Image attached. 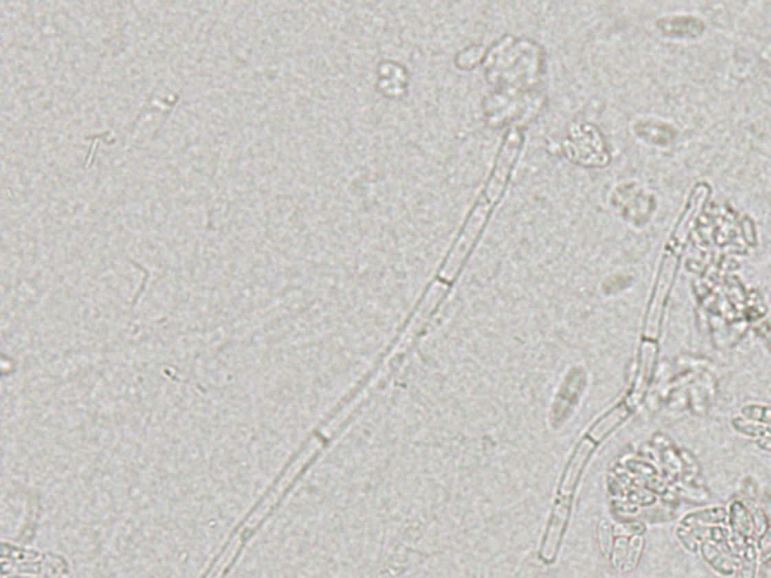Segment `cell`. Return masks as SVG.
<instances>
[{
	"label": "cell",
	"mask_w": 771,
	"mask_h": 578,
	"mask_svg": "<svg viewBox=\"0 0 771 578\" xmlns=\"http://www.w3.org/2000/svg\"><path fill=\"white\" fill-rule=\"evenodd\" d=\"M740 413L743 419L750 422H759L764 425H771V407L762 405V403H747L743 405Z\"/></svg>",
	"instance_id": "30bf717a"
},
{
	"label": "cell",
	"mask_w": 771,
	"mask_h": 578,
	"mask_svg": "<svg viewBox=\"0 0 771 578\" xmlns=\"http://www.w3.org/2000/svg\"><path fill=\"white\" fill-rule=\"evenodd\" d=\"M757 565H758V551L757 544L749 536L744 545L743 553V566H741V578H754L757 575Z\"/></svg>",
	"instance_id": "9c48e42d"
},
{
	"label": "cell",
	"mask_w": 771,
	"mask_h": 578,
	"mask_svg": "<svg viewBox=\"0 0 771 578\" xmlns=\"http://www.w3.org/2000/svg\"><path fill=\"white\" fill-rule=\"evenodd\" d=\"M699 548H701L704 559L708 562V564L715 569V571L723 574V575L732 574V565H730V562L728 560L726 556H723V553L717 548V545L705 541V542L701 544V547H699Z\"/></svg>",
	"instance_id": "52a82bcc"
},
{
	"label": "cell",
	"mask_w": 771,
	"mask_h": 578,
	"mask_svg": "<svg viewBox=\"0 0 771 578\" xmlns=\"http://www.w3.org/2000/svg\"><path fill=\"white\" fill-rule=\"evenodd\" d=\"M655 355H657L655 342H651V340H643L642 353H640L639 375H638V381H636V393L640 394L643 390H645V387L648 386L651 374H653V369H654Z\"/></svg>",
	"instance_id": "5b68a950"
},
{
	"label": "cell",
	"mask_w": 771,
	"mask_h": 578,
	"mask_svg": "<svg viewBox=\"0 0 771 578\" xmlns=\"http://www.w3.org/2000/svg\"><path fill=\"white\" fill-rule=\"evenodd\" d=\"M729 520L734 532L740 536H750L752 533V518L747 512V508L741 502H734L729 508Z\"/></svg>",
	"instance_id": "8992f818"
},
{
	"label": "cell",
	"mask_w": 771,
	"mask_h": 578,
	"mask_svg": "<svg viewBox=\"0 0 771 578\" xmlns=\"http://www.w3.org/2000/svg\"><path fill=\"white\" fill-rule=\"evenodd\" d=\"M446 291H448V285L443 283L442 280H435L431 285V287H429L425 297L422 298V302H420V304L417 307L416 313L413 315V318L410 320L409 326L405 327L400 340L393 346L391 355L387 357L389 360L395 362L398 355H401V354L407 351V348L413 344V340L416 339V336L419 335V331L424 329L425 322L429 318V315L433 313L434 307L439 304L440 300L444 297V294H446Z\"/></svg>",
	"instance_id": "7a4b0ae2"
},
{
	"label": "cell",
	"mask_w": 771,
	"mask_h": 578,
	"mask_svg": "<svg viewBox=\"0 0 771 578\" xmlns=\"http://www.w3.org/2000/svg\"><path fill=\"white\" fill-rule=\"evenodd\" d=\"M762 560H768L771 557V529H767V532L762 535V540L759 542Z\"/></svg>",
	"instance_id": "4fadbf2b"
},
{
	"label": "cell",
	"mask_w": 771,
	"mask_h": 578,
	"mask_svg": "<svg viewBox=\"0 0 771 578\" xmlns=\"http://www.w3.org/2000/svg\"><path fill=\"white\" fill-rule=\"evenodd\" d=\"M630 416V410L629 407L622 403V405H618L616 408H613L606 416H602L600 421L595 423L589 432H587V437H589L592 441L598 443L601 441L604 437H607V435L615 430L616 426L621 425L627 417Z\"/></svg>",
	"instance_id": "3957f363"
},
{
	"label": "cell",
	"mask_w": 771,
	"mask_h": 578,
	"mask_svg": "<svg viewBox=\"0 0 771 578\" xmlns=\"http://www.w3.org/2000/svg\"><path fill=\"white\" fill-rule=\"evenodd\" d=\"M730 425H732V427L738 434L746 435V437H753V438L771 437V426H764L750 421H746L743 417L732 419V423Z\"/></svg>",
	"instance_id": "ba28073f"
},
{
	"label": "cell",
	"mask_w": 771,
	"mask_h": 578,
	"mask_svg": "<svg viewBox=\"0 0 771 578\" xmlns=\"http://www.w3.org/2000/svg\"><path fill=\"white\" fill-rule=\"evenodd\" d=\"M757 446L765 452L771 454V437H759L757 438Z\"/></svg>",
	"instance_id": "5bb4252c"
},
{
	"label": "cell",
	"mask_w": 771,
	"mask_h": 578,
	"mask_svg": "<svg viewBox=\"0 0 771 578\" xmlns=\"http://www.w3.org/2000/svg\"><path fill=\"white\" fill-rule=\"evenodd\" d=\"M728 518H729V511L721 508V506H715V508L693 511L686 513L681 520V524L686 527L723 524V522H726Z\"/></svg>",
	"instance_id": "277c9868"
},
{
	"label": "cell",
	"mask_w": 771,
	"mask_h": 578,
	"mask_svg": "<svg viewBox=\"0 0 771 578\" xmlns=\"http://www.w3.org/2000/svg\"><path fill=\"white\" fill-rule=\"evenodd\" d=\"M520 145H521V134L517 129H512L510 134H508V137L502 146V151H500L495 172H492L486 193L482 194L478 205H476L475 210L472 211L470 217H468L467 223L463 229V232H461V235L458 236L454 249L450 250V255L442 268L440 277L443 280L446 282L454 280V277L459 271V268L466 260L468 252H470L472 245L479 236L484 225H486L490 211L492 210V207H495V203L497 202L500 194L503 192L508 175H510L511 166L515 162L517 154H519Z\"/></svg>",
	"instance_id": "6da1fadb"
},
{
	"label": "cell",
	"mask_w": 771,
	"mask_h": 578,
	"mask_svg": "<svg viewBox=\"0 0 771 578\" xmlns=\"http://www.w3.org/2000/svg\"><path fill=\"white\" fill-rule=\"evenodd\" d=\"M677 537L680 540V542L684 545V547L691 551V553H696L699 550V542L696 541L695 533L693 532H688L684 527H678L677 529Z\"/></svg>",
	"instance_id": "7c38bea8"
},
{
	"label": "cell",
	"mask_w": 771,
	"mask_h": 578,
	"mask_svg": "<svg viewBox=\"0 0 771 578\" xmlns=\"http://www.w3.org/2000/svg\"><path fill=\"white\" fill-rule=\"evenodd\" d=\"M642 548H643V540L640 536H636L630 544V550H629V554H627V559H625V566H629V569L634 568L636 564H638Z\"/></svg>",
	"instance_id": "8fae6325"
}]
</instances>
